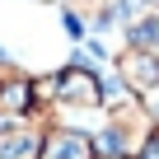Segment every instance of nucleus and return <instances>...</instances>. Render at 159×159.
<instances>
[{
    "label": "nucleus",
    "mask_w": 159,
    "mask_h": 159,
    "mask_svg": "<svg viewBox=\"0 0 159 159\" xmlns=\"http://www.w3.org/2000/svg\"><path fill=\"white\" fill-rule=\"evenodd\" d=\"M150 136H154V112H150L145 103L126 98V103H112V108H108V126H103V150H108V154L136 159Z\"/></svg>",
    "instance_id": "nucleus-1"
},
{
    "label": "nucleus",
    "mask_w": 159,
    "mask_h": 159,
    "mask_svg": "<svg viewBox=\"0 0 159 159\" xmlns=\"http://www.w3.org/2000/svg\"><path fill=\"white\" fill-rule=\"evenodd\" d=\"M103 108V75L84 61H70L56 70L52 112H98Z\"/></svg>",
    "instance_id": "nucleus-2"
},
{
    "label": "nucleus",
    "mask_w": 159,
    "mask_h": 159,
    "mask_svg": "<svg viewBox=\"0 0 159 159\" xmlns=\"http://www.w3.org/2000/svg\"><path fill=\"white\" fill-rule=\"evenodd\" d=\"M52 126L47 112H19V117H0V159H38L42 131Z\"/></svg>",
    "instance_id": "nucleus-3"
},
{
    "label": "nucleus",
    "mask_w": 159,
    "mask_h": 159,
    "mask_svg": "<svg viewBox=\"0 0 159 159\" xmlns=\"http://www.w3.org/2000/svg\"><path fill=\"white\" fill-rule=\"evenodd\" d=\"M98 145L89 131H80V126H47L42 131V145H38V159H94Z\"/></svg>",
    "instance_id": "nucleus-4"
},
{
    "label": "nucleus",
    "mask_w": 159,
    "mask_h": 159,
    "mask_svg": "<svg viewBox=\"0 0 159 159\" xmlns=\"http://www.w3.org/2000/svg\"><path fill=\"white\" fill-rule=\"evenodd\" d=\"M117 80H122L131 94H154V89H159V52L126 47V52L117 56Z\"/></svg>",
    "instance_id": "nucleus-5"
},
{
    "label": "nucleus",
    "mask_w": 159,
    "mask_h": 159,
    "mask_svg": "<svg viewBox=\"0 0 159 159\" xmlns=\"http://www.w3.org/2000/svg\"><path fill=\"white\" fill-rule=\"evenodd\" d=\"M28 112V70L0 52V117Z\"/></svg>",
    "instance_id": "nucleus-6"
},
{
    "label": "nucleus",
    "mask_w": 159,
    "mask_h": 159,
    "mask_svg": "<svg viewBox=\"0 0 159 159\" xmlns=\"http://www.w3.org/2000/svg\"><path fill=\"white\" fill-rule=\"evenodd\" d=\"M94 159H98V154H94ZM103 159H126V154H103Z\"/></svg>",
    "instance_id": "nucleus-7"
}]
</instances>
